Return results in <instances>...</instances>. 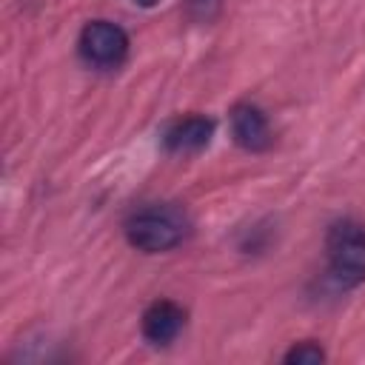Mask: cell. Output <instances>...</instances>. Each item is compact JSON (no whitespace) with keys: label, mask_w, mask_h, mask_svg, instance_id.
Instances as JSON below:
<instances>
[{"label":"cell","mask_w":365,"mask_h":365,"mask_svg":"<svg viewBox=\"0 0 365 365\" xmlns=\"http://www.w3.org/2000/svg\"><path fill=\"white\" fill-rule=\"evenodd\" d=\"M214 134V123L202 114H188V117H177L174 123H168V128L163 131V143L168 151L174 154H191L208 145Z\"/></svg>","instance_id":"cell-5"},{"label":"cell","mask_w":365,"mask_h":365,"mask_svg":"<svg viewBox=\"0 0 365 365\" xmlns=\"http://www.w3.org/2000/svg\"><path fill=\"white\" fill-rule=\"evenodd\" d=\"M185 234H188V220L174 205H145L134 211L125 222L128 242L145 254L171 251L185 240Z\"/></svg>","instance_id":"cell-1"},{"label":"cell","mask_w":365,"mask_h":365,"mask_svg":"<svg viewBox=\"0 0 365 365\" xmlns=\"http://www.w3.org/2000/svg\"><path fill=\"white\" fill-rule=\"evenodd\" d=\"M185 325V311L171 299H157L143 314V336L154 345H168L180 336Z\"/></svg>","instance_id":"cell-6"},{"label":"cell","mask_w":365,"mask_h":365,"mask_svg":"<svg viewBox=\"0 0 365 365\" xmlns=\"http://www.w3.org/2000/svg\"><path fill=\"white\" fill-rule=\"evenodd\" d=\"M322 359H325V354H322V348L317 342H299V345H294L285 354V362H297V365H302V362H322Z\"/></svg>","instance_id":"cell-7"},{"label":"cell","mask_w":365,"mask_h":365,"mask_svg":"<svg viewBox=\"0 0 365 365\" xmlns=\"http://www.w3.org/2000/svg\"><path fill=\"white\" fill-rule=\"evenodd\" d=\"M80 57L97 68H117L128 54V34L111 20H91L83 26L77 40Z\"/></svg>","instance_id":"cell-3"},{"label":"cell","mask_w":365,"mask_h":365,"mask_svg":"<svg viewBox=\"0 0 365 365\" xmlns=\"http://www.w3.org/2000/svg\"><path fill=\"white\" fill-rule=\"evenodd\" d=\"M231 134L245 151H265L274 140L268 117L254 103H237L231 108Z\"/></svg>","instance_id":"cell-4"},{"label":"cell","mask_w":365,"mask_h":365,"mask_svg":"<svg viewBox=\"0 0 365 365\" xmlns=\"http://www.w3.org/2000/svg\"><path fill=\"white\" fill-rule=\"evenodd\" d=\"M328 271L342 288H354L365 279V228L354 220H339L325 237Z\"/></svg>","instance_id":"cell-2"},{"label":"cell","mask_w":365,"mask_h":365,"mask_svg":"<svg viewBox=\"0 0 365 365\" xmlns=\"http://www.w3.org/2000/svg\"><path fill=\"white\" fill-rule=\"evenodd\" d=\"M220 6H222V0H185V9H188V14H191L197 23L214 20V17L220 14Z\"/></svg>","instance_id":"cell-8"}]
</instances>
